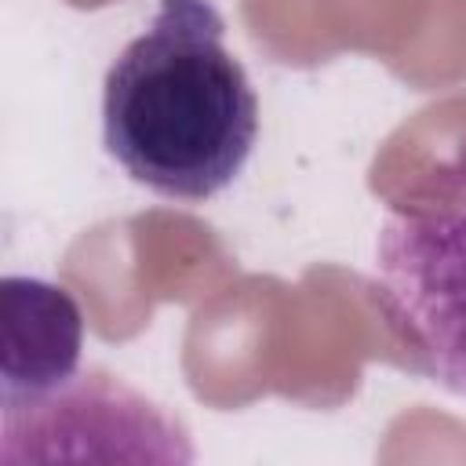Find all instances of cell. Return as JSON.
I'll use <instances>...</instances> for the list:
<instances>
[{
	"label": "cell",
	"mask_w": 466,
	"mask_h": 466,
	"mask_svg": "<svg viewBox=\"0 0 466 466\" xmlns=\"http://www.w3.org/2000/svg\"><path fill=\"white\" fill-rule=\"evenodd\" d=\"M258 138V95L211 0H157L102 84V142L157 197L200 204L237 182Z\"/></svg>",
	"instance_id": "1"
},
{
	"label": "cell",
	"mask_w": 466,
	"mask_h": 466,
	"mask_svg": "<svg viewBox=\"0 0 466 466\" xmlns=\"http://www.w3.org/2000/svg\"><path fill=\"white\" fill-rule=\"evenodd\" d=\"M375 299L411 346V364L466 397V182L433 204H400L382 218Z\"/></svg>",
	"instance_id": "2"
},
{
	"label": "cell",
	"mask_w": 466,
	"mask_h": 466,
	"mask_svg": "<svg viewBox=\"0 0 466 466\" xmlns=\"http://www.w3.org/2000/svg\"><path fill=\"white\" fill-rule=\"evenodd\" d=\"M4 400L40 397L80 371L84 317L76 299L40 277H4L0 288Z\"/></svg>",
	"instance_id": "3"
}]
</instances>
